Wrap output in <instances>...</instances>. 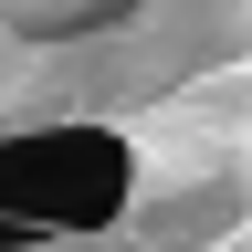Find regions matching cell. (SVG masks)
I'll return each instance as SVG.
<instances>
[{
	"label": "cell",
	"instance_id": "obj_1",
	"mask_svg": "<svg viewBox=\"0 0 252 252\" xmlns=\"http://www.w3.org/2000/svg\"><path fill=\"white\" fill-rule=\"evenodd\" d=\"M126 200V147L105 126L0 137V242L11 231H94Z\"/></svg>",
	"mask_w": 252,
	"mask_h": 252
},
{
	"label": "cell",
	"instance_id": "obj_2",
	"mask_svg": "<svg viewBox=\"0 0 252 252\" xmlns=\"http://www.w3.org/2000/svg\"><path fill=\"white\" fill-rule=\"evenodd\" d=\"M126 21V0H74V11H32V0H21V11H11V32H32V42H53V32H116Z\"/></svg>",
	"mask_w": 252,
	"mask_h": 252
}]
</instances>
